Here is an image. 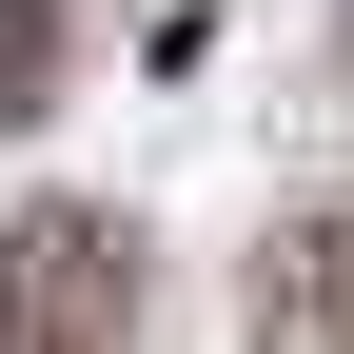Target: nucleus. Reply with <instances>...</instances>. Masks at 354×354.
Returning <instances> with one entry per match:
<instances>
[{
	"instance_id": "nucleus-1",
	"label": "nucleus",
	"mask_w": 354,
	"mask_h": 354,
	"mask_svg": "<svg viewBox=\"0 0 354 354\" xmlns=\"http://www.w3.org/2000/svg\"><path fill=\"white\" fill-rule=\"evenodd\" d=\"M138 335V236L99 197H20L0 216V354H118Z\"/></svg>"
},
{
	"instance_id": "nucleus-2",
	"label": "nucleus",
	"mask_w": 354,
	"mask_h": 354,
	"mask_svg": "<svg viewBox=\"0 0 354 354\" xmlns=\"http://www.w3.org/2000/svg\"><path fill=\"white\" fill-rule=\"evenodd\" d=\"M236 315H256V354H354V197H295L276 236H256Z\"/></svg>"
},
{
	"instance_id": "nucleus-3",
	"label": "nucleus",
	"mask_w": 354,
	"mask_h": 354,
	"mask_svg": "<svg viewBox=\"0 0 354 354\" xmlns=\"http://www.w3.org/2000/svg\"><path fill=\"white\" fill-rule=\"evenodd\" d=\"M59 99V0H0V118Z\"/></svg>"
}]
</instances>
